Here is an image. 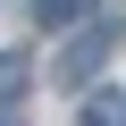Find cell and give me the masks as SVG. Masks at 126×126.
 Wrapping results in <instances>:
<instances>
[{
	"mask_svg": "<svg viewBox=\"0 0 126 126\" xmlns=\"http://www.w3.org/2000/svg\"><path fill=\"white\" fill-rule=\"evenodd\" d=\"M25 17H34V25H76L84 0H25Z\"/></svg>",
	"mask_w": 126,
	"mask_h": 126,
	"instance_id": "obj_3",
	"label": "cell"
},
{
	"mask_svg": "<svg viewBox=\"0 0 126 126\" xmlns=\"http://www.w3.org/2000/svg\"><path fill=\"white\" fill-rule=\"evenodd\" d=\"M109 50H118V34H109V25H101V34H76V42H67V59H59V84H93Z\"/></svg>",
	"mask_w": 126,
	"mask_h": 126,
	"instance_id": "obj_1",
	"label": "cell"
},
{
	"mask_svg": "<svg viewBox=\"0 0 126 126\" xmlns=\"http://www.w3.org/2000/svg\"><path fill=\"white\" fill-rule=\"evenodd\" d=\"M76 126H126V118H118V101H101V109H84Z\"/></svg>",
	"mask_w": 126,
	"mask_h": 126,
	"instance_id": "obj_4",
	"label": "cell"
},
{
	"mask_svg": "<svg viewBox=\"0 0 126 126\" xmlns=\"http://www.w3.org/2000/svg\"><path fill=\"white\" fill-rule=\"evenodd\" d=\"M25 84H34V67H25L17 50H0V109H9V101H25Z\"/></svg>",
	"mask_w": 126,
	"mask_h": 126,
	"instance_id": "obj_2",
	"label": "cell"
}]
</instances>
